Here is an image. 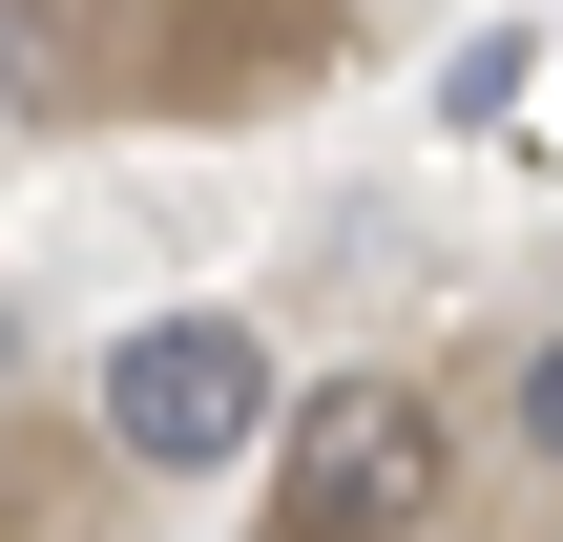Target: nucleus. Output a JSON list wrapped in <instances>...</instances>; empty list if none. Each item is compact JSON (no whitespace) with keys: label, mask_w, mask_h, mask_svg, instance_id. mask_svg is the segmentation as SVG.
<instances>
[{"label":"nucleus","mask_w":563,"mask_h":542,"mask_svg":"<svg viewBox=\"0 0 563 542\" xmlns=\"http://www.w3.org/2000/svg\"><path fill=\"white\" fill-rule=\"evenodd\" d=\"M439 480H460V439L418 376H313L272 418V542H418Z\"/></svg>","instance_id":"nucleus-1"},{"label":"nucleus","mask_w":563,"mask_h":542,"mask_svg":"<svg viewBox=\"0 0 563 542\" xmlns=\"http://www.w3.org/2000/svg\"><path fill=\"white\" fill-rule=\"evenodd\" d=\"M104 460L125 480H230L272 418H292V376H272V334L251 313H146V334H104Z\"/></svg>","instance_id":"nucleus-2"},{"label":"nucleus","mask_w":563,"mask_h":542,"mask_svg":"<svg viewBox=\"0 0 563 542\" xmlns=\"http://www.w3.org/2000/svg\"><path fill=\"white\" fill-rule=\"evenodd\" d=\"M522 460H543V480H563V334H543V355H522Z\"/></svg>","instance_id":"nucleus-3"}]
</instances>
